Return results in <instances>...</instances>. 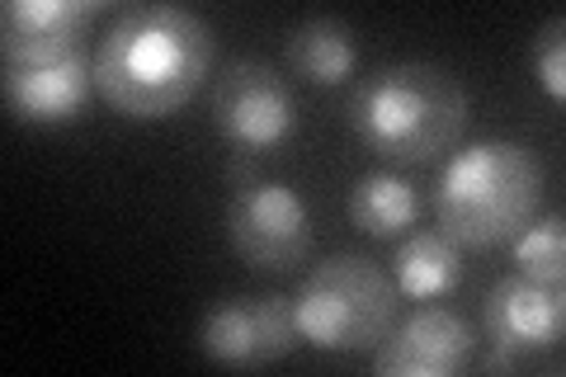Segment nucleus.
I'll return each instance as SVG.
<instances>
[{
	"label": "nucleus",
	"mask_w": 566,
	"mask_h": 377,
	"mask_svg": "<svg viewBox=\"0 0 566 377\" xmlns=\"http://www.w3.org/2000/svg\"><path fill=\"white\" fill-rule=\"evenodd\" d=\"M218 39L185 6H128L95 48V90L123 118H166L203 85Z\"/></svg>",
	"instance_id": "1"
},
{
	"label": "nucleus",
	"mask_w": 566,
	"mask_h": 377,
	"mask_svg": "<svg viewBox=\"0 0 566 377\" xmlns=\"http://www.w3.org/2000/svg\"><path fill=\"white\" fill-rule=\"evenodd\" d=\"M468 123V90L439 62H392L349 95V128L374 156L424 166L444 156Z\"/></svg>",
	"instance_id": "2"
},
{
	"label": "nucleus",
	"mask_w": 566,
	"mask_h": 377,
	"mask_svg": "<svg viewBox=\"0 0 566 377\" xmlns=\"http://www.w3.org/2000/svg\"><path fill=\"white\" fill-rule=\"evenodd\" d=\"M538 199L543 160L528 142L510 137H486L453 151L434 179L439 231L463 250L505 245L538 212Z\"/></svg>",
	"instance_id": "3"
},
{
	"label": "nucleus",
	"mask_w": 566,
	"mask_h": 377,
	"mask_svg": "<svg viewBox=\"0 0 566 377\" xmlns=\"http://www.w3.org/2000/svg\"><path fill=\"white\" fill-rule=\"evenodd\" d=\"M297 331L326 354H364L397 321V283L368 255H331L293 297Z\"/></svg>",
	"instance_id": "4"
},
{
	"label": "nucleus",
	"mask_w": 566,
	"mask_h": 377,
	"mask_svg": "<svg viewBox=\"0 0 566 377\" xmlns=\"http://www.w3.org/2000/svg\"><path fill=\"white\" fill-rule=\"evenodd\" d=\"M227 241L255 269H293L312 245V212L283 179H245L227 203Z\"/></svg>",
	"instance_id": "5"
},
{
	"label": "nucleus",
	"mask_w": 566,
	"mask_h": 377,
	"mask_svg": "<svg viewBox=\"0 0 566 377\" xmlns=\"http://www.w3.org/2000/svg\"><path fill=\"white\" fill-rule=\"evenodd\" d=\"M212 123L241 151H270L297 128V100L270 62L241 57L212 81Z\"/></svg>",
	"instance_id": "6"
},
{
	"label": "nucleus",
	"mask_w": 566,
	"mask_h": 377,
	"mask_svg": "<svg viewBox=\"0 0 566 377\" xmlns=\"http://www.w3.org/2000/svg\"><path fill=\"white\" fill-rule=\"evenodd\" d=\"M303 345L293 297L264 293V297H227L199 321V349L212 364L232 368H264L289 358Z\"/></svg>",
	"instance_id": "7"
},
{
	"label": "nucleus",
	"mask_w": 566,
	"mask_h": 377,
	"mask_svg": "<svg viewBox=\"0 0 566 377\" xmlns=\"http://www.w3.org/2000/svg\"><path fill=\"white\" fill-rule=\"evenodd\" d=\"M472 364V326L449 307H416L374 345L382 377H458Z\"/></svg>",
	"instance_id": "8"
},
{
	"label": "nucleus",
	"mask_w": 566,
	"mask_h": 377,
	"mask_svg": "<svg viewBox=\"0 0 566 377\" xmlns=\"http://www.w3.org/2000/svg\"><path fill=\"white\" fill-rule=\"evenodd\" d=\"M99 0H6L0 6V52L6 66H43L76 57Z\"/></svg>",
	"instance_id": "9"
},
{
	"label": "nucleus",
	"mask_w": 566,
	"mask_h": 377,
	"mask_svg": "<svg viewBox=\"0 0 566 377\" xmlns=\"http://www.w3.org/2000/svg\"><path fill=\"white\" fill-rule=\"evenodd\" d=\"M482 321H486L491 345H501L510 354L553 349L562 345V331H566V302H562V289H553V283L505 274L486 293Z\"/></svg>",
	"instance_id": "10"
},
{
	"label": "nucleus",
	"mask_w": 566,
	"mask_h": 377,
	"mask_svg": "<svg viewBox=\"0 0 566 377\" xmlns=\"http://www.w3.org/2000/svg\"><path fill=\"white\" fill-rule=\"evenodd\" d=\"M95 90V57H62L43 66H6L0 95L6 109L24 123H71Z\"/></svg>",
	"instance_id": "11"
},
{
	"label": "nucleus",
	"mask_w": 566,
	"mask_h": 377,
	"mask_svg": "<svg viewBox=\"0 0 566 377\" xmlns=\"http://www.w3.org/2000/svg\"><path fill=\"white\" fill-rule=\"evenodd\" d=\"M392 283L406 297H449L463 283V245H453L444 231H411L397 241Z\"/></svg>",
	"instance_id": "12"
},
{
	"label": "nucleus",
	"mask_w": 566,
	"mask_h": 377,
	"mask_svg": "<svg viewBox=\"0 0 566 377\" xmlns=\"http://www.w3.org/2000/svg\"><path fill=\"white\" fill-rule=\"evenodd\" d=\"M283 57H289L293 76H303L312 85H340L354 71V62H359V48H354V33L345 20L312 14V20H303L289 33Z\"/></svg>",
	"instance_id": "13"
},
{
	"label": "nucleus",
	"mask_w": 566,
	"mask_h": 377,
	"mask_svg": "<svg viewBox=\"0 0 566 377\" xmlns=\"http://www.w3.org/2000/svg\"><path fill=\"white\" fill-rule=\"evenodd\" d=\"M349 218H354V227H364L368 237L397 241L420 218V193L411 179H401L397 170H368L354 179V189H349Z\"/></svg>",
	"instance_id": "14"
},
{
	"label": "nucleus",
	"mask_w": 566,
	"mask_h": 377,
	"mask_svg": "<svg viewBox=\"0 0 566 377\" xmlns=\"http://www.w3.org/2000/svg\"><path fill=\"white\" fill-rule=\"evenodd\" d=\"M505 245H510V264H515V274L562 289V274H566V231H562V212H547V218H528Z\"/></svg>",
	"instance_id": "15"
},
{
	"label": "nucleus",
	"mask_w": 566,
	"mask_h": 377,
	"mask_svg": "<svg viewBox=\"0 0 566 377\" xmlns=\"http://www.w3.org/2000/svg\"><path fill=\"white\" fill-rule=\"evenodd\" d=\"M534 76H538L543 95L553 104L566 100V20L562 14H553V20L538 29V39H534Z\"/></svg>",
	"instance_id": "16"
},
{
	"label": "nucleus",
	"mask_w": 566,
	"mask_h": 377,
	"mask_svg": "<svg viewBox=\"0 0 566 377\" xmlns=\"http://www.w3.org/2000/svg\"><path fill=\"white\" fill-rule=\"evenodd\" d=\"M472 364H476V368H482V373H510V368H515V364H520V354H510V349H501V345H495L491 354H482V358H472Z\"/></svg>",
	"instance_id": "17"
}]
</instances>
